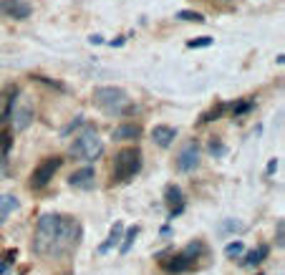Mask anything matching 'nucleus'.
Returning a JSON list of instances; mask_svg holds the SVG:
<instances>
[{"instance_id":"f257e3e1","label":"nucleus","mask_w":285,"mask_h":275,"mask_svg":"<svg viewBox=\"0 0 285 275\" xmlns=\"http://www.w3.org/2000/svg\"><path fill=\"white\" fill-rule=\"evenodd\" d=\"M81 235H84V230L73 217L48 212L38 220L33 250L43 258H63L78 248Z\"/></svg>"},{"instance_id":"f03ea898","label":"nucleus","mask_w":285,"mask_h":275,"mask_svg":"<svg viewBox=\"0 0 285 275\" xmlns=\"http://www.w3.org/2000/svg\"><path fill=\"white\" fill-rule=\"evenodd\" d=\"M94 104L99 109H104L106 114L111 116H124V114H132V104H129V96L124 89L119 86H99L94 89Z\"/></svg>"},{"instance_id":"7ed1b4c3","label":"nucleus","mask_w":285,"mask_h":275,"mask_svg":"<svg viewBox=\"0 0 285 275\" xmlns=\"http://www.w3.org/2000/svg\"><path fill=\"white\" fill-rule=\"evenodd\" d=\"M142 169V151L137 146H129V149H121L116 156H114V182H129L139 174Z\"/></svg>"},{"instance_id":"20e7f679","label":"nucleus","mask_w":285,"mask_h":275,"mask_svg":"<svg viewBox=\"0 0 285 275\" xmlns=\"http://www.w3.org/2000/svg\"><path fill=\"white\" fill-rule=\"evenodd\" d=\"M104 151V141L99 139V132L96 129H86L84 134H78L71 144V156H76V159H86V162H94L99 159Z\"/></svg>"},{"instance_id":"39448f33","label":"nucleus","mask_w":285,"mask_h":275,"mask_svg":"<svg viewBox=\"0 0 285 275\" xmlns=\"http://www.w3.org/2000/svg\"><path fill=\"white\" fill-rule=\"evenodd\" d=\"M63 164V159L61 156H48V159H43L35 169H33V177H30V187H35V189H40V187H46L51 179H53V174L58 172V167Z\"/></svg>"},{"instance_id":"423d86ee","label":"nucleus","mask_w":285,"mask_h":275,"mask_svg":"<svg viewBox=\"0 0 285 275\" xmlns=\"http://www.w3.org/2000/svg\"><path fill=\"white\" fill-rule=\"evenodd\" d=\"M199 164V144L197 141H187L182 146V151L177 154V169L179 172H192Z\"/></svg>"},{"instance_id":"0eeeda50","label":"nucleus","mask_w":285,"mask_h":275,"mask_svg":"<svg viewBox=\"0 0 285 275\" xmlns=\"http://www.w3.org/2000/svg\"><path fill=\"white\" fill-rule=\"evenodd\" d=\"M0 13H5L8 18L25 20L30 15V5L25 0H0Z\"/></svg>"},{"instance_id":"6e6552de","label":"nucleus","mask_w":285,"mask_h":275,"mask_svg":"<svg viewBox=\"0 0 285 275\" xmlns=\"http://www.w3.org/2000/svg\"><path fill=\"white\" fill-rule=\"evenodd\" d=\"M96 182V172L91 167H84V169H76L71 177H68V184L73 189H91Z\"/></svg>"},{"instance_id":"1a4fd4ad","label":"nucleus","mask_w":285,"mask_h":275,"mask_svg":"<svg viewBox=\"0 0 285 275\" xmlns=\"http://www.w3.org/2000/svg\"><path fill=\"white\" fill-rule=\"evenodd\" d=\"M8 119L13 122V129H15V132H25V129L30 127V122H33V109H30L28 104H23L20 109L13 106V111H10Z\"/></svg>"},{"instance_id":"9d476101","label":"nucleus","mask_w":285,"mask_h":275,"mask_svg":"<svg viewBox=\"0 0 285 275\" xmlns=\"http://www.w3.org/2000/svg\"><path fill=\"white\" fill-rule=\"evenodd\" d=\"M194 260L197 258H192L187 250H182L179 255H172L169 260H164V270H169V273H184V270H189L194 265Z\"/></svg>"},{"instance_id":"9b49d317","label":"nucleus","mask_w":285,"mask_h":275,"mask_svg":"<svg viewBox=\"0 0 285 275\" xmlns=\"http://www.w3.org/2000/svg\"><path fill=\"white\" fill-rule=\"evenodd\" d=\"M20 94V89L18 86H10L5 94H0V122H5L8 116H10V111H13V106H15V96Z\"/></svg>"},{"instance_id":"f8f14e48","label":"nucleus","mask_w":285,"mask_h":275,"mask_svg":"<svg viewBox=\"0 0 285 275\" xmlns=\"http://www.w3.org/2000/svg\"><path fill=\"white\" fill-rule=\"evenodd\" d=\"M151 139L159 144V146H169L174 139H177V129L174 127H164V124H159L151 129Z\"/></svg>"},{"instance_id":"ddd939ff","label":"nucleus","mask_w":285,"mask_h":275,"mask_svg":"<svg viewBox=\"0 0 285 275\" xmlns=\"http://www.w3.org/2000/svg\"><path fill=\"white\" fill-rule=\"evenodd\" d=\"M116 141H129V139H139L142 137V127L139 124H121V127H116L114 129V134H111Z\"/></svg>"},{"instance_id":"4468645a","label":"nucleus","mask_w":285,"mask_h":275,"mask_svg":"<svg viewBox=\"0 0 285 275\" xmlns=\"http://www.w3.org/2000/svg\"><path fill=\"white\" fill-rule=\"evenodd\" d=\"M268 253H270V248H268V245H260L258 250H250L245 258H242L240 265H242V268H255V265H260V263L268 258Z\"/></svg>"},{"instance_id":"2eb2a0df","label":"nucleus","mask_w":285,"mask_h":275,"mask_svg":"<svg viewBox=\"0 0 285 275\" xmlns=\"http://www.w3.org/2000/svg\"><path fill=\"white\" fill-rule=\"evenodd\" d=\"M121 235H124V227H121V222H116L114 227H111V232H109V238H106V243H101L99 245V253L104 255V253H109L114 245H119V240H121Z\"/></svg>"},{"instance_id":"dca6fc26","label":"nucleus","mask_w":285,"mask_h":275,"mask_svg":"<svg viewBox=\"0 0 285 275\" xmlns=\"http://www.w3.org/2000/svg\"><path fill=\"white\" fill-rule=\"evenodd\" d=\"M20 202L13 197V194H0V222H3L5 215H10L13 210H18Z\"/></svg>"},{"instance_id":"f3484780","label":"nucleus","mask_w":285,"mask_h":275,"mask_svg":"<svg viewBox=\"0 0 285 275\" xmlns=\"http://www.w3.org/2000/svg\"><path fill=\"white\" fill-rule=\"evenodd\" d=\"M164 200H167V205H177V207H182V202H184V194H182V189L177 187V184H169L167 189H164Z\"/></svg>"},{"instance_id":"a211bd4d","label":"nucleus","mask_w":285,"mask_h":275,"mask_svg":"<svg viewBox=\"0 0 285 275\" xmlns=\"http://www.w3.org/2000/svg\"><path fill=\"white\" fill-rule=\"evenodd\" d=\"M137 238H139V227H137V225H134V227H129V230H127V235H121V248H119V250H121V255H127V253L132 250V245H134V240H137Z\"/></svg>"},{"instance_id":"6ab92c4d","label":"nucleus","mask_w":285,"mask_h":275,"mask_svg":"<svg viewBox=\"0 0 285 275\" xmlns=\"http://www.w3.org/2000/svg\"><path fill=\"white\" fill-rule=\"evenodd\" d=\"M177 18L179 20H192V23H205V15L197 13V10H179Z\"/></svg>"},{"instance_id":"aec40b11","label":"nucleus","mask_w":285,"mask_h":275,"mask_svg":"<svg viewBox=\"0 0 285 275\" xmlns=\"http://www.w3.org/2000/svg\"><path fill=\"white\" fill-rule=\"evenodd\" d=\"M242 253H245V245H242L240 240H235V243H230V245L225 248V255H227L230 260H232V258H240Z\"/></svg>"},{"instance_id":"412c9836","label":"nucleus","mask_w":285,"mask_h":275,"mask_svg":"<svg viewBox=\"0 0 285 275\" xmlns=\"http://www.w3.org/2000/svg\"><path fill=\"white\" fill-rule=\"evenodd\" d=\"M242 230H245V225H242V222H235V220H227V222L220 225V232H242Z\"/></svg>"},{"instance_id":"4be33fe9","label":"nucleus","mask_w":285,"mask_h":275,"mask_svg":"<svg viewBox=\"0 0 285 275\" xmlns=\"http://www.w3.org/2000/svg\"><path fill=\"white\" fill-rule=\"evenodd\" d=\"M207 46H212V38H210V35L194 38V41H189V43H187V48H207Z\"/></svg>"},{"instance_id":"5701e85b","label":"nucleus","mask_w":285,"mask_h":275,"mask_svg":"<svg viewBox=\"0 0 285 275\" xmlns=\"http://www.w3.org/2000/svg\"><path fill=\"white\" fill-rule=\"evenodd\" d=\"M250 109H253V101H242V104L232 106V114H235V116H242V114H248Z\"/></svg>"},{"instance_id":"b1692460","label":"nucleus","mask_w":285,"mask_h":275,"mask_svg":"<svg viewBox=\"0 0 285 275\" xmlns=\"http://www.w3.org/2000/svg\"><path fill=\"white\" fill-rule=\"evenodd\" d=\"M225 151H227V149H225L222 141H210V154H212V156H222Z\"/></svg>"},{"instance_id":"393cba45","label":"nucleus","mask_w":285,"mask_h":275,"mask_svg":"<svg viewBox=\"0 0 285 275\" xmlns=\"http://www.w3.org/2000/svg\"><path fill=\"white\" fill-rule=\"evenodd\" d=\"M275 243H278V248L285 245V222H283V220L278 222V240H275Z\"/></svg>"},{"instance_id":"a878e982","label":"nucleus","mask_w":285,"mask_h":275,"mask_svg":"<svg viewBox=\"0 0 285 275\" xmlns=\"http://www.w3.org/2000/svg\"><path fill=\"white\" fill-rule=\"evenodd\" d=\"M81 124H84V116H78V119H76V122H71V124H68V127L63 129V137H68V134H71L73 129H78Z\"/></svg>"},{"instance_id":"bb28decb","label":"nucleus","mask_w":285,"mask_h":275,"mask_svg":"<svg viewBox=\"0 0 285 275\" xmlns=\"http://www.w3.org/2000/svg\"><path fill=\"white\" fill-rule=\"evenodd\" d=\"M275 169H278V159H273V162H270V164H268V174H273V172H275Z\"/></svg>"},{"instance_id":"cd10ccee","label":"nucleus","mask_w":285,"mask_h":275,"mask_svg":"<svg viewBox=\"0 0 285 275\" xmlns=\"http://www.w3.org/2000/svg\"><path fill=\"white\" fill-rule=\"evenodd\" d=\"M8 268H10V263H5V260L0 263V275H5V273H8Z\"/></svg>"},{"instance_id":"c85d7f7f","label":"nucleus","mask_w":285,"mask_h":275,"mask_svg":"<svg viewBox=\"0 0 285 275\" xmlns=\"http://www.w3.org/2000/svg\"><path fill=\"white\" fill-rule=\"evenodd\" d=\"M258 275H263V273H258Z\"/></svg>"}]
</instances>
